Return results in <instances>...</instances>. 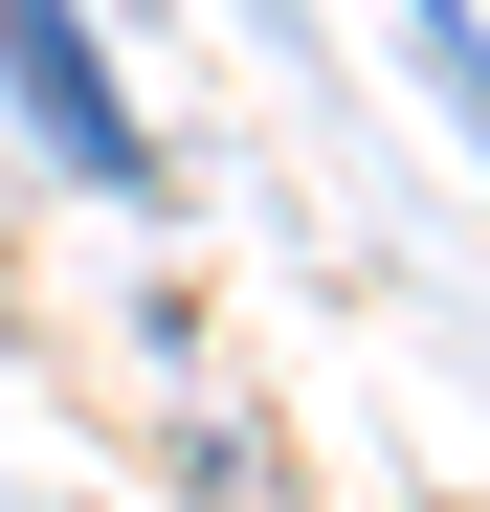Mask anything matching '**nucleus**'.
Listing matches in <instances>:
<instances>
[{
  "instance_id": "obj_1",
  "label": "nucleus",
  "mask_w": 490,
  "mask_h": 512,
  "mask_svg": "<svg viewBox=\"0 0 490 512\" xmlns=\"http://www.w3.org/2000/svg\"><path fill=\"white\" fill-rule=\"evenodd\" d=\"M0 90L45 112V156H67V179H112V201L156 179V134L112 112V67H90V23H67V0H0Z\"/></svg>"
}]
</instances>
